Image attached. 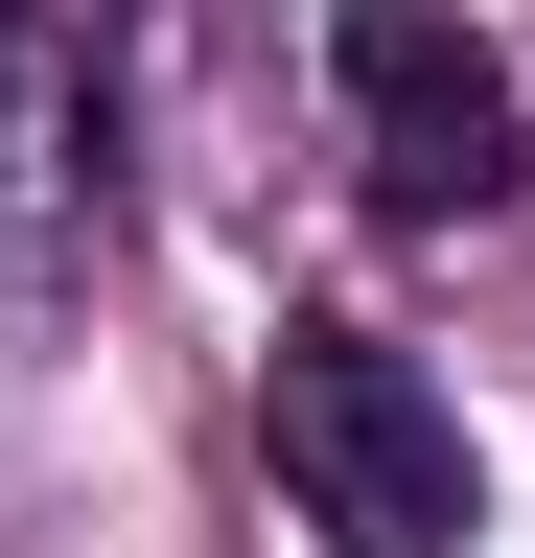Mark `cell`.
I'll use <instances>...</instances> for the list:
<instances>
[{
    "label": "cell",
    "mask_w": 535,
    "mask_h": 558,
    "mask_svg": "<svg viewBox=\"0 0 535 558\" xmlns=\"http://www.w3.org/2000/svg\"><path fill=\"white\" fill-rule=\"evenodd\" d=\"M256 465H280V535H326V558H465L489 535L465 396L396 326H350V303H303L280 349H256Z\"/></svg>",
    "instance_id": "1"
},
{
    "label": "cell",
    "mask_w": 535,
    "mask_h": 558,
    "mask_svg": "<svg viewBox=\"0 0 535 558\" xmlns=\"http://www.w3.org/2000/svg\"><path fill=\"white\" fill-rule=\"evenodd\" d=\"M326 140H350V186L396 233H465V209L535 186V94L489 24H442V0H326Z\"/></svg>",
    "instance_id": "2"
},
{
    "label": "cell",
    "mask_w": 535,
    "mask_h": 558,
    "mask_svg": "<svg viewBox=\"0 0 535 558\" xmlns=\"http://www.w3.org/2000/svg\"><path fill=\"white\" fill-rule=\"evenodd\" d=\"M117 233V94H94V0H0V303H71Z\"/></svg>",
    "instance_id": "3"
}]
</instances>
